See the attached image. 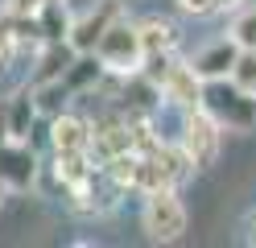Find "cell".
<instances>
[{
    "label": "cell",
    "mask_w": 256,
    "mask_h": 248,
    "mask_svg": "<svg viewBox=\"0 0 256 248\" xmlns=\"http://www.w3.org/2000/svg\"><path fill=\"white\" fill-rule=\"evenodd\" d=\"M198 108L228 132H252L256 128V95L244 91L232 79H206Z\"/></svg>",
    "instance_id": "obj_1"
},
{
    "label": "cell",
    "mask_w": 256,
    "mask_h": 248,
    "mask_svg": "<svg viewBox=\"0 0 256 248\" xmlns=\"http://www.w3.org/2000/svg\"><path fill=\"white\" fill-rule=\"evenodd\" d=\"M95 58L104 62V71L112 75H136L140 66H145V46H140V29L132 21H124V17H116L108 29H104V38L95 42Z\"/></svg>",
    "instance_id": "obj_2"
},
{
    "label": "cell",
    "mask_w": 256,
    "mask_h": 248,
    "mask_svg": "<svg viewBox=\"0 0 256 248\" xmlns=\"http://www.w3.org/2000/svg\"><path fill=\"white\" fill-rule=\"evenodd\" d=\"M219 145H223V128L202 108H190L182 120V137H178V149L186 153L190 170H211L219 157Z\"/></svg>",
    "instance_id": "obj_3"
},
{
    "label": "cell",
    "mask_w": 256,
    "mask_h": 248,
    "mask_svg": "<svg viewBox=\"0 0 256 248\" xmlns=\"http://www.w3.org/2000/svg\"><path fill=\"white\" fill-rule=\"evenodd\" d=\"M140 223H145L149 240H178L186 231V207L174 186H162V190H149L145 194V211H140Z\"/></svg>",
    "instance_id": "obj_4"
},
{
    "label": "cell",
    "mask_w": 256,
    "mask_h": 248,
    "mask_svg": "<svg viewBox=\"0 0 256 248\" xmlns=\"http://www.w3.org/2000/svg\"><path fill=\"white\" fill-rule=\"evenodd\" d=\"M157 91H162V99H170V104L182 108V112L202 104V79H198V71L190 62H178V58H170V66L157 75Z\"/></svg>",
    "instance_id": "obj_5"
},
{
    "label": "cell",
    "mask_w": 256,
    "mask_h": 248,
    "mask_svg": "<svg viewBox=\"0 0 256 248\" xmlns=\"http://www.w3.org/2000/svg\"><path fill=\"white\" fill-rule=\"evenodd\" d=\"M116 17H124L120 0H100L95 9H87L83 17H78V21H70V33H66L70 50H74V54H91V50H95V42L104 38V29L116 21Z\"/></svg>",
    "instance_id": "obj_6"
},
{
    "label": "cell",
    "mask_w": 256,
    "mask_h": 248,
    "mask_svg": "<svg viewBox=\"0 0 256 248\" xmlns=\"http://www.w3.org/2000/svg\"><path fill=\"white\" fill-rule=\"evenodd\" d=\"M132 149V120L120 112H108L104 120H95L91 124V153L100 157V161H112V157H120Z\"/></svg>",
    "instance_id": "obj_7"
},
{
    "label": "cell",
    "mask_w": 256,
    "mask_h": 248,
    "mask_svg": "<svg viewBox=\"0 0 256 248\" xmlns=\"http://www.w3.org/2000/svg\"><path fill=\"white\" fill-rule=\"evenodd\" d=\"M38 174V161H34V149L29 141H4L0 145V186L8 190H25Z\"/></svg>",
    "instance_id": "obj_8"
},
{
    "label": "cell",
    "mask_w": 256,
    "mask_h": 248,
    "mask_svg": "<svg viewBox=\"0 0 256 248\" xmlns=\"http://www.w3.org/2000/svg\"><path fill=\"white\" fill-rule=\"evenodd\" d=\"M236 58H240V46L232 42V38H223V42H211L202 50V54L190 62L198 71V79L206 83V79H232V66H236Z\"/></svg>",
    "instance_id": "obj_9"
},
{
    "label": "cell",
    "mask_w": 256,
    "mask_h": 248,
    "mask_svg": "<svg viewBox=\"0 0 256 248\" xmlns=\"http://www.w3.org/2000/svg\"><path fill=\"white\" fill-rule=\"evenodd\" d=\"M50 145L54 153H74V149H91V124L83 116H66L58 112L50 124Z\"/></svg>",
    "instance_id": "obj_10"
},
{
    "label": "cell",
    "mask_w": 256,
    "mask_h": 248,
    "mask_svg": "<svg viewBox=\"0 0 256 248\" xmlns=\"http://www.w3.org/2000/svg\"><path fill=\"white\" fill-rule=\"evenodd\" d=\"M38 116V99L29 87H21L17 95L4 99V120H8V141H29V128H34Z\"/></svg>",
    "instance_id": "obj_11"
},
{
    "label": "cell",
    "mask_w": 256,
    "mask_h": 248,
    "mask_svg": "<svg viewBox=\"0 0 256 248\" xmlns=\"http://www.w3.org/2000/svg\"><path fill=\"white\" fill-rule=\"evenodd\" d=\"M34 25H38V38L42 42H66V33H70L66 5H62V0H46V5L34 13Z\"/></svg>",
    "instance_id": "obj_12"
},
{
    "label": "cell",
    "mask_w": 256,
    "mask_h": 248,
    "mask_svg": "<svg viewBox=\"0 0 256 248\" xmlns=\"http://www.w3.org/2000/svg\"><path fill=\"white\" fill-rule=\"evenodd\" d=\"M140 46H145V58L153 54H174V46H178V29L162 17H149V21H140Z\"/></svg>",
    "instance_id": "obj_13"
},
{
    "label": "cell",
    "mask_w": 256,
    "mask_h": 248,
    "mask_svg": "<svg viewBox=\"0 0 256 248\" xmlns=\"http://www.w3.org/2000/svg\"><path fill=\"white\" fill-rule=\"evenodd\" d=\"M100 71H104V62L95 58V50H91V54H74L70 66H66V75H62V83H66L70 95H78V91H87L91 83L100 79Z\"/></svg>",
    "instance_id": "obj_14"
},
{
    "label": "cell",
    "mask_w": 256,
    "mask_h": 248,
    "mask_svg": "<svg viewBox=\"0 0 256 248\" xmlns=\"http://www.w3.org/2000/svg\"><path fill=\"white\" fill-rule=\"evenodd\" d=\"M228 38H232L240 50H256V9H244V13L236 17Z\"/></svg>",
    "instance_id": "obj_15"
},
{
    "label": "cell",
    "mask_w": 256,
    "mask_h": 248,
    "mask_svg": "<svg viewBox=\"0 0 256 248\" xmlns=\"http://www.w3.org/2000/svg\"><path fill=\"white\" fill-rule=\"evenodd\" d=\"M232 83H240L244 91L256 95V50H240V58L232 66Z\"/></svg>",
    "instance_id": "obj_16"
},
{
    "label": "cell",
    "mask_w": 256,
    "mask_h": 248,
    "mask_svg": "<svg viewBox=\"0 0 256 248\" xmlns=\"http://www.w3.org/2000/svg\"><path fill=\"white\" fill-rule=\"evenodd\" d=\"M240 0H178V9L190 13V17H211V13H223V9H236Z\"/></svg>",
    "instance_id": "obj_17"
},
{
    "label": "cell",
    "mask_w": 256,
    "mask_h": 248,
    "mask_svg": "<svg viewBox=\"0 0 256 248\" xmlns=\"http://www.w3.org/2000/svg\"><path fill=\"white\" fill-rule=\"evenodd\" d=\"M12 46H17V29H12V17H0V62L12 54Z\"/></svg>",
    "instance_id": "obj_18"
},
{
    "label": "cell",
    "mask_w": 256,
    "mask_h": 248,
    "mask_svg": "<svg viewBox=\"0 0 256 248\" xmlns=\"http://www.w3.org/2000/svg\"><path fill=\"white\" fill-rule=\"evenodd\" d=\"M8 141V120H4V99H0V145Z\"/></svg>",
    "instance_id": "obj_19"
},
{
    "label": "cell",
    "mask_w": 256,
    "mask_h": 248,
    "mask_svg": "<svg viewBox=\"0 0 256 248\" xmlns=\"http://www.w3.org/2000/svg\"><path fill=\"white\" fill-rule=\"evenodd\" d=\"M0 190H4V186H0Z\"/></svg>",
    "instance_id": "obj_20"
}]
</instances>
